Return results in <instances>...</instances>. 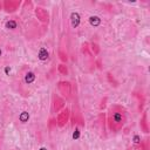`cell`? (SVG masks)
<instances>
[{
	"label": "cell",
	"mask_w": 150,
	"mask_h": 150,
	"mask_svg": "<svg viewBox=\"0 0 150 150\" xmlns=\"http://www.w3.org/2000/svg\"><path fill=\"white\" fill-rule=\"evenodd\" d=\"M4 27L7 30L13 32V33L21 32V29H22V27H21V18L20 16H16V15H13L11 18H7L4 21Z\"/></svg>",
	"instance_id": "5b68a950"
},
{
	"label": "cell",
	"mask_w": 150,
	"mask_h": 150,
	"mask_svg": "<svg viewBox=\"0 0 150 150\" xmlns=\"http://www.w3.org/2000/svg\"><path fill=\"white\" fill-rule=\"evenodd\" d=\"M139 128L144 134H149V122H148V111H143L139 120Z\"/></svg>",
	"instance_id": "7c38bea8"
},
{
	"label": "cell",
	"mask_w": 150,
	"mask_h": 150,
	"mask_svg": "<svg viewBox=\"0 0 150 150\" xmlns=\"http://www.w3.org/2000/svg\"><path fill=\"white\" fill-rule=\"evenodd\" d=\"M57 71L61 74V75H68V67L64 64V63H60L57 66Z\"/></svg>",
	"instance_id": "9a60e30c"
},
{
	"label": "cell",
	"mask_w": 150,
	"mask_h": 150,
	"mask_svg": "<svg viewBox=\"0 0 150 150\" xmlns=\"http://www.w3.org/2000/svg\"><path fill=\"white\" fill-rule=\"evenodd\" d=\"M89 47H90V50H91V53H93L94 56H96V55L100 54L101 49H100V46H98L96 42H90V43H89Z\"/></svg>",
	"instance_id": "5bb4252c"
},
{
	"label": "cell",
	"mask_w": 150,
	"mask_h": 150,
	"mask_svg": "<svg viewBox=\"0 0 150 150\" xmlns=\"http://www.w3.org/2000/svg\"><path fill=\"white\" fill-rule=\"evenodd\" d=\"M33 12H34V18L36 19L38 22H40L42 26H46V27L49 25L50 16H49V13H48V11L46 8L36 6V7H34Z\"/></svg>",
	"instance_id": "8992f818"
},
{
	"label": "cell",
	"mask_w": 150,
	"mask_h": 150,
	"mask_svg": "<svg viewBox=\"0 0 150 150\" xmlns=\"http://www.w3.org/2000/svg\"><path fill=\"white\" fill-rule=\"evenodd\" d=\"M56 87H57V90L60 93V96H62L66 101H70L74 97L71 82L66 81V80H61L56 83Z\"/></svg>",
	"instance_id": "277c9868"
},
{
	"label": "cell",
	"mask_w": 150,
	"mask_h": 150,
	"mask_svg": "<svg viewBox=\"0 0 150 150\" xmlns=\"http://www.w3.org/2000/svg\"><path fill=\"white\" fill-rule=\"evenodd\" d=\"M13 87L22 97H29L39 87V76L32 67L23 64L13 81Z\"/></svg>",
	"instance_id": "6da1fadb"
},
{
	"label": "cell",
	"mask_w": 150,
	"mask_h": 150,
	"mask_svg": "<svg viewBox=\"0 0 150 150\" xmlns=\"http://www.w3.org/2000/svg\"><path fill=\"white\" fill-rule=\"evenodd\" d=\"M0 9H2V1H0Z\"/></svg>",
	"instance_id": "e0dca14e"
},
{
	"label": "cell",
	"mask_w": 150,
	"mask_h": 150,
	"mask_svg": "<svg viewBox=\"0 0 150 150\" xmlns=\"http://www.w3.org/2000/svg\"><path fill=\"white\" fill-rule=\"evenodd\" d=\"M70 118L73 120V125H76V124L84 125V122H83V118H82V115H81L77 103L73 104V112H70Z\"/></svg>",
	"instance_id": "30bf717a"
},
{
	"label": "cell",
	"mask_w": 150,
	"mask_h": 150,
	"mask_svg": "<svg viewBox=\"0 0 150 150\" xmlns=\"http://www.w3.org/2000/svg\"><path fill=\"white\" fill-rule=\"evenodd\" d=\"M59 57H60V60H61L63 63L68 61V56H67V54L63 52V49H62V48H60V49H59Z\"/></svg>",
	"instance_id": "2e32d148"
},
{
	"label": "cell",
	"mask_w": 150,
	"mask_h": 150,
	"mask_svg": "<svg viewBox=\"0 0 150 150\" xmlns=\"http://www.w3.org/2000/svg\"><path fill=\"white\" fill-rule=\"evenodd\" d=\"M81 55L83 59V66L86 71L91 73L95 69V56L93 55L90 47H89V42H83L81 46Z\"/></svg>",
	"instance_id": "3957f363"
},
{
	"label": "cell",
	"mask_w": 150,
	"mask_h": 150,
	"mask_svg": "<svg viewBox=\"0 0 150 150\" xmlns=\"http://www.w3.org/2000/svg\"><path fill=\"white\" fill-rule=\"evenodd\" d=\"M134 96H135V97H137V100H138V110L141 111V110L143 109L144 103H145L144 95H143L142 93H134Z\"/></svg>",
	"instance_id": "4fadbf2b"
},
{
	"label": "cell",
	"mask_w": 150,
	"mask_h": 150,
	"mask_svg": "<svg viewBox=\"0 0 150 150\" xmlns=\"http://www.w3.org/2000/svg\"><path fill=\"white\" fill-rule=\"evenodd\" d=\"M105 117H104V114H100L97 116V120L95 122L96 124V129H97V132H101L102 136H105Z\"/></svg>",
	"instance_id": "8fae6325"
},
{
	"label": "cell",
	"mask_w": 150,
	"mask_h": 150,
	"mask_svg": "<svg viewBox=\"0 0 150 150\" xmlns=\"http://www.w3.org/2000/svg\"><path fill=\"white\" fill-rule=\"evenodd\" d=\"M127 109L121 104H111L107 111V127L109 131L118 132L127 123Z\"/></svg>",
	"instance_id": "7a4b0ae2"
},
{
	"label": "cell",
	"mask_w": 150,
	"mask_h": 150,
	"mask_svg": "<svg viewBox=\"0 0 150 150\" xmlns=\"http://www.w3.org/2000/svg\"><path fill=\"white\" fill-rule=\"evenodd\" d=\"M22 2L20 0H5L2 1V9L8 14H13L20 8Z\"/></svg>",
	"instance_id": "9c48e42d"
},
{
	"label": "cell",
	"mask_w": 150,
	"mask_h": 150,
	"mask_svg": "<svg viewBox=\"0 0 150 150\" xmlns=\"http://www.w3.org/2000/svg\"><path fill=\"white\" fill-rule=\"evenodd\" d=\"M64 105H66V100L59 94L53 93L52 94V112L54 114L60 112L64 108Z\"/></svg>",
	"instance_id": "52a82bcc"
},
{
	"label": "cell",
	"mask_w": 150,
	"mask_h": 150,
	"mask_svg": "<svg viewBox=\"0 0 150 150\" xmlns=\"http://www.w3.org/2000/svg\"><path fill=\"white\" fill-rule=\"evenodd\" d=\"M70 109L69 108H63L60 112H57L56 115V118H55V122H56V125L59 128H63L70 120Z\"/></svg>",
	"instance_id": "ba28073f"
}]
</instances>
